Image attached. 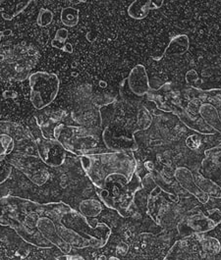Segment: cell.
<instances>
[{
	"label": "cell",
	"instance_id": "1",
	"mask_svg": "<svg viewBox=\"0 0 221 260\" xmlns=\"http://www.w3.org/2000/svg\"><path fill=\"white\" fill-rule=\"evenodd\" d=\"M0 225L36 247L56 246L66 254L73 248H101L111 236L107 224L88 220L63 201L40 203L13 195L0 198Z\"/></svg>",
	"mask_w": 221,
	"mask_h": 260
},
{
	"label": "cell",
	"instance_id": "2",
	"mask_svg": "<svg viewBox=\"0 0 221 260\" xmlns=\"http://www.w3.org/2000/svg\"><path fill=\"white\" fill-rule=\"evenodd\" d=\"M83 170L95 188L99 200L120 216L135 213V196L143 189L132 152L88 153L80 156Z\"/></svg>",
	"mask_w": 221,
	"mask_h": 260
},
{
	"label": "cell",
	"instance_id": "3",
	"mask_svg": "<svg viewBox=\"0 0 221 260\" xmlns=\"http://www.w3.org/2000/svg\"><path fill=\"white\" fill-rule=\"evenodd\" d=\"M65 113H54L42 126L43 137L57 141L67 152L84 155L94 153L99 145L97 128L91 126H74L64 120Z\"/></svg>",
	"mask_w": 221,
	"mask_h": 260
},
{
	"label": "cell",
	"instance_id": "4",
	"mask_svg": "<svg viewBox=\"0 0 221 260\" xmlns=\"http://www.w3.org/2000/svg\"><path fill=\"white\" fill-rule=\"evenodd\" d=\"M35 141L33 135L21 125L13 122H0V163L9 158V164L16 167L22 158L29 155L37 143L24 144Z\"/></svg>",
	"mask_w": 221,
	"mask_h": 260
},
{
	"label": "cell",
	"instance_id": "5",
	"mask_svg": "<svg viewBox=\"0 0 221 260\" xmlns=\"http://www.w3.org/2000/svg\"><path fill=\"white\" fill-rule=\"evenodd\" d=\"M30 98L36 109H44L57 96L60 81L55 74L37 72L30 76Z\"/></svg>",
	"mask_w": 221,
	"mask_h": 260
},
{
	"label": "cell",
	"instance_id": "6",
	"mask_svg": "<svg viewBox=\"0 0 221 260\" xmlns=\"http://www.w3.org/2000/svg\"><path fill=\"white\" fill-rule=\"evenodd\" d=\"M217 225L208 216H205L202 211L193 209L182 217L178 223L177 229L181 236L201 235L213 230Z\"/></svg>",
	"mask_w": 221,
	"mask_h": 260
},
{
	"label": "cell",
	"instance_id": "7",
	"mask_svg": "<svg viewBox=\"0 0 221 260\" xmlns=\"http://www.w3.org/2000/svg\"><path fill=\"white\" fill-rule=\"evenodd\" d=\"M36 143L39 157L45 165L56 168L64 163L67 152L57 141L46 139L41 134V137L36 139Z\"/></svg>",
	"mask_w": 221,
	"mask_h": 260
},
{
	"label": "cell",
	"instance_id": "8",
	"mask_svg": "<svg viewBox=\"0 0 221 260\" xmlns=\"http://www.w3.org/2000/svg\"><path fill=\"white\" fill-rule=\"evenodd\" d=\"M129 90L137 97L146 95L151 87L149 76L144 65L135 66L130 72L128 78L125 80Z\"/></svg>",
	"mask_w": 221,
	"mask_h": 260
},
{
	"label": "cell",
	"instance_id": "9",
	"mask_svg": "<svg viewBox=\"0 0 221 260\" xmlns=\"http://www.w3.org/2000/svg\"><path fill=\"white\" fill-rule=\"evenodd\" d=\"M174 178L180 186L189 194L193 195L200 203H206L209 196L196 183L194 174L186 167H178L174 171Z\"/></svg>",
	"mask_w": 221,
	"mask_h": 260
},
{
	"label": "cell",
	"instance_id": "10",
	"mask_svg": "<svg viewBox=\"0 0 221 260\" xmlns=\"http://www.w3.org/2000/svg\"><path fill=\"white\" fill-rule=\"evenodd\" d=\"M101 137L106 148L112 152H135L139 148L137 142L133 138L114 137L109 128L103 130Z\"/></svg>",
	"mask_w": 221,
	"mask_h": 260
},
{
	"label": "cell",
	"instance_id": "11",
	"mask_svg": "<svg viewBox=\"0 0 221 260\" xmlns=\"http://www.w3.org/2000/svg\"><path fill=\"white\" fill-rule=\"evenodd\" d=\"M34 0H1L0 13L4 20L11 21L21 14Z\"/></svg>",
	"mask_w": 221,
	"mask_h": 260
},
{
	"label": "cell",
	"instance_id": "12",
	"mask_svg": "<svg viewBox=\"0 0 221 260\" xmlns=\"http://www.w3.org/2000/svg\"><path fill=\"white\" fill-rule=\"evenodd\" d=\"M179 119L193 131H196L202 135H212L214 134V130L211 126H209L201 117L193 116L187 110L181 111L178 115Z\"/></svg>",
	"mask_w": 221,
	"mask_h": 260
},
{
	"label": "cell",
	"instance_id": "13",
	"mask_svg": "<svg viewBox=\"0 0 221 260\" xmlns=\"http://www.w3.org/2000/svg\"><path fill=\"white\" fill-rule=\"evenodd\" d=\"M190 47V40L187 35H177L173 37L167 45L163 56H180L188 51Z\"/></svg>",
	"mask_w": 221,
	"mask_h": 260
},
{
	"label": "cell",
	"instance_id": "14",
	"mask_svg": "<svg viewBox=\"0 0 221 260\" xmlns=\"http://www.w3.org/2000/svg\"><path fill=\"white\" fill-rule=\"evenodd\" d=\"M152 10V0H134L128 7L129 17L135 20H143Z\"/></svg>",
	"mask_w": 221,
	"mask_h": 260
},
{
	"label": "cell",
	"instance_id": "15",
	"mask_svg": "<svg viewBox=\"0 0 221 260\" xmlns=\"http://www.w3.org/2000/svg\"><path fill=\"white\" fill-rule=\"evenodd\" d=\"M195 181L197 185L208 195V196H211L213 198H221V186L215 183L214 181L203 177L199 173H197L194 175Z\"/></svg>",
	"mask_w": 221,
	"mask_h": 260
},
{
	"label": "cell",
	"instance_id": "16",
	"mask_svg": "<svg viewBox=\"0 0 221 260\" xmlns=\"http://www.w3.org/2000/svg\"><path fill=\"white\" fill-rule=\"evenodd\" d=\"M191 249L188 240L179 239L170 248L165 259H189L191 258Z\"/></svg>",
	"mask_w": 221,
	"mask_h": 260
},
{
	"label": "cell",
	"instance_id": "17",
	"mask_svg": "<svg viewBox=\"0 0 221 260\" xmlns=\"http://www.w3.org/2000/svg\"><path fill=\"white\" fill-rule=\"evenodd\" d=\"M103 207L101 203L98 200L95 199H88L83 200L80 203V211L87 217H95L97 216L101 211Z\"/></svg>",
	"mask_w": 221,
	"mask_h": 260
},
{
	"label": "cell",
	"instance_id": "18",
	"mask_svg": "<svg viewBox=\"0 0 221 260\" xmlns=\"http://www.w3.org/2000/svg\"><path fill=\"white\" fill-rule=\"evenodd\" d=\"M61 22L64 26L72 28L78 25L80 20V10L74 7H67L61 11Z\"/></svg>",
	"mask_w": 221,
	"mask_h": 260
},
{
	"label": "cell",
	"instance_id": "19",
	"mask_svg": "<svg viewBox=\"0 0 221 260\" xmlns=\"http://www.w3.org/2000/svg\"><path fill=\"white\" fill-rule=\"evenodd\" d=\"M199 241L202 253L205 255H217L221 251V244L214 238H199Z\"/></svg>",
	"mask_w": 221,
	"mask_h": 260
},
{
	"label": "cell",
	"instance_id": "20",
	"mask_svg": "<svg viewBox=\"0 0 221 260\" xmlns=\"http://www.w3.org/2000/svg\"><path fill=\"white\" fill-rule=\"evenodd\" d=\"M138 124L141 128V130H147L151 127L153 118L150 114V112L146 108H141L138 113Z\"/></svg>",
	"mask_w": 221,
	"mask_h": 260
},
{
	"label": "cell",
	"instance_id": "21",
	"mask_svg": "<svg viewBox=\"0 0 221 260\" xmlns=\"http://www.w3.org/2000/svg\"><path fill=\"white\" fill-rule=\"evenodd\" d=\"M68 39V31L66 29H59L57 32H56V35H55V38L52 42V45L56 48H59V49H64V46H65V42L67 41Z\"/></svg>",
	"mask_w": 221,
	"mask_h": 260
},
{
	"label": "cell",
	"instance_id": "22",
	"mask_svg": "<svg viewBox=\"0 0 221 260\" xmlns=\"http://www.w3.org/2000/svg\"><path fill=\"white\" fill-rule=\"evenodd\" d=\"M53 20V13L48 9H42L38 16V25L41 27H46L51 24Z\"/></svg>",
	"mask_w": 221,
	"mask_h": 260
},
{
	"label": "cell",
	"instance_id": "23",
	"mask_svg": "<svg viewBox=\"0 0 221 260\" xmlns=\"http://www.w3.org/2000/svg\"><path fill=\"white\" fill-rule=\"evenodd\" d=\"M186 144H187L188 148H190L191 150H197L198 148L200 147L201 140L199 137H198V135H194V136L188 137Z\"/></svg>",
	"mask_w": 221,
	"mask_h": 260
},
{
	"label": "cell",
	"instance_id": "24",
	"mask_svg": "<svg viewBox=\"0 0 221 260\" xmlns=\"http://www.w3.org/2000/svg\"><path fill=\"white\" fill-rule=\"evenodd\" d=\"M208 217L215 222L216 225H219L221 223V210L218 208H212L207 210Z\"/></svg>",
	"mask_w": 221,
	"mask_h": 260
},
{
	"label": "cell",
	"instance_id": "25",
	"mask_svg": "<svg viewBox=\"0 0 221 260\" xmlns=\"http://www.w3.org/2000/svg\"><path fill=\"white\" fill-rule=\"evenodd\" d=\"M163 3H164V0H152V10L161 8Z\"/></svg>",
	"mask_w": 221,
	"mask_h": 260
},
{
	"label": "cell",
	"instance_id": "26",
	"mask_svg": "<svg viewBox=\"0 0 221 260\" xmlns=\"http://www.w3.org/2000/svg\"><path fill=\"white\" fill-rule=\"evenodd\" d=\"M77 1H79V2H82V3H84V2H87V1H88V0H77Z\"/></svg>",
	"mask_w": 221,
	"mask_h": 260
}]
</instances>
